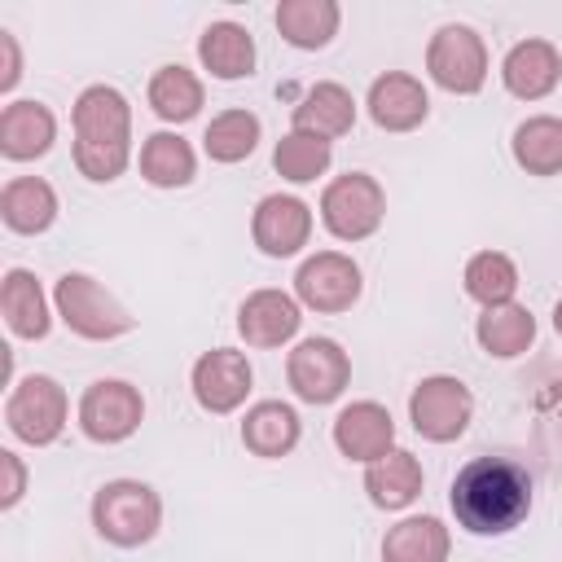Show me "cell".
I'll return each mask as SVG.
<instances>
[{
    "label": "cell",
    "mask_w": 562,
    "mask_h": 562,
    "mask_svg": "<svg viewBox=\"0 0 562 562\" xmlns=\"http://www.w3.org/2000/svg\"><path fill=\"white\" fill-rule=\"evenodd\" d=\"M448 505L470 536H509L531 514V474L514 457H474L457 470Z\"/></svg>",
    "instance_id": "obj_1"
},
{
    "label": "cell",
    "mask_w": 562,
    "mask_h": 562,
    "mask_svg": "<svg viewBox=\"0 0 562 562\" xmlns=\"http://www.w3.org/2000/svg\"><path fill=\"white\" fill-rule=\"evenodd\" d=\"M75 167L92 184H110L132 162V105L110 83H88L70 105Z\"/></svg>",
    "instance_id": "obj_2"
},
{
    "label": "cell",
    "mask_w": 562,
    "mask_h": 562,
    "mask_svg": "<svg viewBox=\"0 0 562 562\" xmlns=\"http://www.w3.org/2000/svg\"><path fill=\"white\" fill-rule=\"evenodd\" d=\"M92 527L114 549H140L162 527V496L140 479H110L92 496Z\"/></svg>",
    "instance_id": "obj_3"
},
{
    "label": "cell",
    "mask_w": 562,
    "mask_h": 562,
    "mask_svg": "<svg viewBox=\"0 0 562 562\" xmlns=\"http://www.w3.org/2000/svg\"><path fill=\"white\" fill-rule=\"evenodd\" d=\"M53 312L57 321L88 338V342H114L123 334L136 329V316L88 272H61L57 285H53Z\"/></svg>",
    "instance_id": "obj_4"
},
{
    "label": "cell",
    "mask_w": 562,
    "mask_h": 562,
    "mask_svg": "<svg viewBox=\"0 0 562 562\" xmlns=\"http://www.w3.org/2000/svg\"><path fill=\"white\" fill-rule=\"evenodd\" d=\"M66 422H70V400L57 378L26 373L22 382H13L9 400H4V426L13 439H22L31 448H48L61 439Z\"/></svg>",
    "instance_id": "obj_5"
},
{
    "label": "cell",
    "mask_w": 562,
    "mask_h": 562,
    "mask_svg": "<svg viewBox=\"0 0 562 562\" xmlns=\"http://www.w3.org/2000/svg\"><path fill=\"white\" fill-rule=\"evenodd\" d=\"M386 220V189L369 171H342L321 193V224L338 241H364Z\"/></svg>",
    "instance_id": "obj_6"
},
{
    "label": "cell",
    "mask_w": 562,
    "mask_h": 562,
    "mask_svg": "<svg viewBox=\"0 0 562 562\" xmlns=\"http://www.w3.org/2000/svg\"><path fill=\"white\" fill-rule=\"evenodd\" d=\"M426 75L452 97H474L487 83V44L465 22H443L426 44Z\"/></svg>",
    "instance_id": "obj_7"
},
{
    "label": "cell",
    "mask_w": 562,
    "mask_h": 562,
    "mask_svg": "<svg viewBox=\"0 0 562 562\" xmlns=\"http://www.w3.org/2000/svg\"><path fill=\"white\" fill-rule=\"evenodd\" d=\"M474 417V395L461 378L452 373H430L413 386L408 395V422L426 443H452L470 430Z\"/></svg>",
    "instance_id": "obj_8"
},
{
    "label": "cell",
    "mask_w": 562,
    "mask_h": 562,
    "mask_svg": "<svg viewBox=\"0 0 562 562\" xmlns=\"http://www.w3.org/2000/svg\"><path fill=\"white\" fill-rule=\"evenodd\" d=\"M79 430L92 443H123L145 422V395L127 378H97L79 395Z\"/></svg>",
    "instance_id": "obj_9"
},
{
    "label": "cell",
    "mask_w": 562,
    "mask_h": 562,
    "mask_svg": "<svg viewBox=\"0 0 562 562\" xmlns=\"http://www.w3.org/2000/svg\"><path fill=\"white\" fill-rule=\"evenodd\" d=\"M285 382L303 404H334L351 386V356L342 342L312 334L285 356Z\"/></svg>",
    "instance_id": "obj_10"
},
{
    "label": "cell",
    "mask_w": 562,
    "mask_h": 562,
    "mask_svg": "<svg viewBox=\"0 0 562 562\" xmlns=\"http://www.w3.org/2000/svg\"><path fill=\"white\" fill-rule=\"evenodd\" d=\"M364 290V277H360V263L342 250H316L299 263L294 272V299L307 307V312H347Z\"/></svg>",
    "instance_id": "obj_11"
},
{
    "label": "cell",
    "mask_w": 562,
    "mask_h": 562,
    "mask_svg": "<svg viewBox=\"0 0 562 562\" xmlns=\"http://www.w3.org/2000/svg\"><path fill=\"white\" fill-rule=\"evenodd\" d=\"M250 386H255V369H250L246 351H237V347H211L189 369V391H193L198 408H206L215 417L237 413L246 404Z\"/></svg>",
    "instance_id": "obj_12"
},
{
    "label": "cell",
    "mask_w": 562,
    "mask_h": 562,
    "mask_svg": "<svg viewBox=\"0 0 562 562\" xmlns=\"http://www.w3.org/2000/svg\"><path fill=\"white\" fill-rule=\"evenodd\" d=\"M250 241L268 259H290L312 241V206L294 193H268L250 211Z\"/></svg>",
    "instance_id": "obj_13"
},
{
    "label": "cell",
    "mask_w": 562,
    "mask_h": 562,
    "mask_svg": "<svg viewBox=\"0 0 562 562\" xmlns=\"http://www.w3.org/2000/svg\"><path fill=\"white\" fill-rule=\"evenodd\" d=\"M303 325V303L285 290H255L241 299L237 307V334L246 347H259V351H272V347H285Z\"/></svg>",
    "instance_id": "obj_14"
},
{
    "label": "cell",
    "mask_w": 562,
    "mask_h": 562,
    "mask_svg": "<svg viewBox=\"0 0 562 562\" xmlns=\"http://www.w3.org/2000/svg\"><path fill=\"white\" fill-rule=\"evenodd\" d=\"M334 448L347 461L373 465L378 457H386L395 448V422L391 408L378 400H351L338 417H334Z\"/></svg>",
    "instance_id": "obj_15"
},
{
    "label": "cell",
    "mask_w": 562,
    "mask_h": 562,
    "mask_svg": "<svg viewBox=\"0 0 562 562\" xmlns=\"http://www.w3.org/2000/svg\"><path fill=\"white\" fill-rule=\"evenodd\" d=\"M369 119L382 127V132H413L426 123L430 114V97H426V83L408 70H386L369 83Z\"/></svg>",
    "instance_id": "obj_16"
},
{
    "label": "cell",
    "mask_w": 562,
    "mask_h": 562,
    "mask_svg": "<svg viewBox=\"0 0 562 562\" xmlns=\"http://www.w3.org/2000/svg\"><path fill=\"white\" fill-rule=\"evenodd\" d=\"M562 79V53L549 40H518L501 61V83L518 101H544Z\"/></svg>",
    "instance_id": "obj_17"
},
{
    "label": "cell",
    "mask_w": 562,
    "mask_h": 562,
    "mask_svg": "<svg viewBox=\"0 0 562 562\" xmlns=\"http://www.w3.org/2000/svg\"><path fill=\"white\" fill-rule=\"evenodd\" d=\"M0 312H4V325L13 338H26V342H40L48 338L53 329V303L40 285V277L31 268H9L4 281H0Z\"/></svg>",
    "instance_id": "obj_18"
},
{
    "label": "cell",
    "mask_w": 562,
    "mask_h": 562,
    "mask_svg": "<svg viewBox=\"0 0 562 562\" xmlns=\"http://www.w3.org/2000/svg\"><path fill=\"white\" fill-rule=\"evenodd\" d=\"M57 140V119L44 101H9L0 110V154L9 162L44 158Z\"/></svg>",
    "instance_id": "obj_19"
},
{
    "label": "cell",
    "mask_w": 562,
    "mask_h": 562,
    "mask_svg": "<svg viewBox=\"0 0 562 562\" xmlns=\"http://www.w3.org/2000/svg\"><path fill=\"white\" fill-rule=\"evenodd\" d=\"M0 220L9 233L40 237L57 220V189L44 176H13L0 189Z\"/></svg>",
    "instance_id": "obj_20"
},
{
    "label": "cell",
    "mask_w": 562,
    "mask_h": 562,
    "mask_svg": "<svg viewBox=\"0 0 562 562\" xmlns=\"http://www.w3.org/2000/svg\"><path fill=\"white\" fill-rule=\"evenodd\" d=\"M299 435H303V422H299L294 404H285V400H259L241 417V443H246V452H255L263 461L290 457L299 448Z\"/></svg>",
    "instance_id": "obj_21"
},
{
    "label": "cell",
    "mask_w": 562,
    "mask_h": 562,
    "mask_svg": "<svg viewBox=\"0 0 562 562\" xmlns=\"http://www.w3.org/2000/svg\"><path fill=\"white\" fill-rule=\"evenodd\" d=\"M255 35L241 26V22H211L202 35H198V61L202 70H211V79H250L255 75Z\"/></svg>",
    "instance_id": "obj_22"
},
{
    "label": "cell",
    "mask_w": 562,
    "mask_h": 562,
    "mask_svg": "<svg viewBox=\"0 0 562 562\" xmlns=\"http://www.w3.org/2000/svg\"><path fill=\"white\" fill-rule=\"evenodd\" d=\"M351 127H356V97L334 79L312 83L294 105V132H312L321 140H338Z\"/></svg>",
    "instance_id": "obj_23"
},
{
    "label": "cell",
    "mask_w": 562,
    "mask_h": 562,
    "mask_svg": "<svg viewBox=\"0 0 562 562\" xmlns=\"http://www.w3.org/2000/svg\"><path fill=\"white\" fill-rule=\"evenodd\" d=\"M422 461L408 452V448H391L386 457H378L373 465H364V492L378 509H408L417 496H422Z\"/></svg>",
    "instance_id": "obj_24"
},
{
    "label": "cell",
    "mask_w": 562,
    "mask_h": 562,
    "mask_svg": "<svg viewBox=\"0 0 562 562\" xmlns=\"http://www.w3.org/2000/svg\"><path fill=\"white\" fill-rule=\"evenodd\" d=\"M452 531L435 514H408L382 536V562H448Z\"/></svg>",
    "instance_id": "obj_25"
},
{
    "label": "cell",
    "mask_w": 562,
    "mask_h": 562,
    "mask_svg": "<svg viewBox=\"0 0 562 562\" xmlns=\"http://www.w3.org/2000/svg\"><path fill=\"white\" fill-rule=\"evenodd\" d=\"M272 22H277V31L290 48L316 53L338 35L342 9H338V0H281Z\"/></svg>",
    "instance_id": "obj_26"
},
{
    "label": "cell",
    "mask_w": 562,
    "mask_h": 562,
    "mask_svg": "<svg viewBox=\"0 0 562 562\" xmlns=\"http://www.w3.org/2000/svg\"><path fill=\"white\" fill-rule=\"evenodd\" d=\"M145 101H149V110L162 119V123H189V119H198L202 114V105H206V88H202V79L189 70V66H158L154 75H149V88H145Z\"/></svg>",
    "instance_id": "obj_27"
},
{
    "label": "cell",
    "mask_w": 562,
    "mask_h": 562,
    "mask_svg": "<svg viewBox=\"0 0 562 562\" xmlns=\"http://www.w3.org/2000/svg\"><path fill=\"white\" fill-rule=\"evenodd\" d=\"M136 167L154 189H184L198 176V154L180 132H149L140 140Z\"/></svg>",
    "instance_id": "obj_28"
},
{
    "label": "cell",
    "mask_w": 562,
    "mask_h": 562,
    "mask_svg": "<svg viewBox=\"0 0 562 562\" xmlns=\"http://www.w3.org/2000/svg\"><path fill=\"white\" fill-rule=\"evenodd\" d=\"M474 338L492 360H514L536 342V316L522 303L483 307L479 321H474Z\"/></svg>",
    "instance_id": "obj_29"
},
{
    "label": "cell",
    "mask_w": 562,
    "mask_h": 562,
    "mask_svg": "<svg viewBox=\"0 0 562 562\" xmlns=\"http://www.w3.org/2000/svg\"><path fill=\"white\" fill-rule=\"evenodd\" d=\"M509 154L527 176H558L562 171V119L558 114H531L514 127Z\"/></svg>",
    "instance_id": "obj_30"
},
{
    "label": "cell",
    "mask_w": 562,
    "mask_h": 562,
    "mask_svg": "<svg viewBox=\"0 0 562 562\" xmlns=\"http://www.w3.org/2000/svg\"><path fill=\"white\" fill-rule=\"evenodd\" d=\"M259 136H263L259 114L233 105V110H220V114L206 123V132H202V149H206L211 162H241V158L255 154Z\"/></svg>",
    "instance_id": "obj_31"
},
{
    "label": "cell",
    "mask_w": 562,
    "mask_h": 562,
    "mask_svg": "<svg viewBox=\"0 0 562 562\" xmlns=\"http://www.w3.org/2000/svg\"><path fill=\"white\" fill-rule=\"evenodd\" d=\"M461 285L483 307L514 303V294H518V263L505 250H479V255H470V263L461 272Z\"/></svg>",
    "instance_id": "obj_32"
},
{
    "label": "cell",
    "mask_w": 562,
    "mask_h": 562,
    "mask_svg": "<svg viewBox=\"0 0 562 562\" xmlns=\"http://www.w3.org/2000/svg\"><path fill=\"white\" fill-rule=\"evenodd\" d=\"M329 162H334V140H321V136L294 132V127H290V132L277 140V149H272V167H277V176L290 180V184H312L316 176L329 171Z\"/></svg>",
    "instance_id": "obj_33"
},
{
    "label": "cell",
    "mask_w": 562,
    "mask_h": 562,
    "mask_svg": "<svg viewBox=\"0 0 562 562\" xmlns=\"http://www.w3.org/2000/svg\"><path fill=\"white\" fill-rule=\"evenodd\" d=\"M0 474H4V487H0V509H13L22 496H26V465L13 448H0Z\"/></svg>",
    "instance_id": "obj_34"
},
{
    "label": "cell",
    "mask_w": 562,
    "mask_h": 562,
    "mask_svg": "<svg viewBox=\"0 0 562 562\" xmlns=\"http://www.w3.org/2000/svg\"><path fill=\"white\" fill-rule=\"evenodd\" d=\"M0 92H13L18 79H22V48H18V35L13 31H0Z\"/></svg>",
    "instance_id": "obj_35"
},
{
    "label": "cell",
    "mask_w": 562,
    "mask_h": 562,
    "mask_svg": "<svg viewBox=\"0 0 562 562\" xmlns=\"http://www.w3.org/2000/svg\"><path fill=\"white\" fill-rule=\"evenodd\" d=\"M553 329H558V338H562V299L553 303Z\"/></svg>",
    "instance_id": "obj_36"
}]
</instances>
